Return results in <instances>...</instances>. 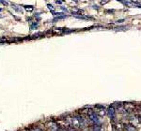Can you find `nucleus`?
<instances>
[{
    "label": "nucleus",
    "instance_id": "f257e3e1",
    "mask_svg": "<svg viewBox=\"0 0 141 131\" xmlns=\"http://www.w3.org/2000/svg\"><path fill=\"white\" fill-rule=\"evenodd\" d=\"M67 124L70 127L74 129H84L87 126V122L86 119L81 115H75V116H70L66 118Z\"/></svg>",
    "mask_w": 141,
    "mask_h": 131
},
{
    "label": "nucleus",
    "instance_id": "f03ea898",
    "mask_svg": "<svg viewBox=\"0 0 141 131\" xmlns=\"http://www.w3.org/2000/svg\"><path fill=\"white\" fill-rule=\"evenodd\" d=\"M86 114H87V116L89 118V121L91 122L93 124H98V125H101V119H100V116H99L98 114L95 112V111H93L92 110H88L86 111Z\"/></svg>",
    "mask_w": 141,
    "mask_h": 131
},
{
    "label": "nucleus",
    "instance_id": "7ed1b4c3",
    "mask_svg": "<svg viewBox=\"0 0 141 131\" xmlns=\"http://www.w3.org/2000/svg\"><path fill=\"white\" fill-rule=\"evenodd\" d=\"M107 115L109 116V118L112 120V121H115L116 120V117H117V111H116V109L114 106H109L108 107V110H107Z\"/></svg>",
    "mask_w": 141,
    "mask_h": 131
},
{
    "label": "nucleus",
    "instance_id": "20e7f679",
    "mask_svg": "<svg viewBox=\"0 0 141 131\" xmlns=\"http://www.w3.org/2000/svg\"><path fill=\"white\" fill-rule=\"evenodd\" d=\"M115 109H116V111H118L119 113L120 114H125L127 113L126 112V110L124 108V103L122 102H119V103H115Z\"/></svg>",
    "mask_w": 141,
    "mask_h": 131
},
{
    "label": "nucleus",
    "instance_id": "39448f33",
    "mask_svg": "<svg viewBox=\"0 0 141 131\" xmlns=\"http://www.w3.org/2000/svg\"><path fill=\"white\" fill-rule=\"evenodd\" d=\"M120 2L130 8H141V4L137 1H120Z\"/></svg>",
    "mask_w": 141,
    "mask_h": 131
},
{
    "label": "nucleus",
    "instance_id": "423d86ee",
    "mask_svg": "<svg viewBox=\"0 0 141 131\" xmlns=\"http://www.w3.org/2000/svg\"><path fill=\"white\" fill-rule=\"evenodd\" d=\"M46 126H47V128H48L50 131H58V128H59L58 124H56V122H54V121H50V122H48L47 124H46Z\"/></svg>",
    "mask_w": 141,
    "mask_h": 131
},
{
    "label": "nucleus",
    "instance_id": "0eeeda50",
    "mask_svg": "<svg viewBox=\"0 0 141 131\" xmlns=\"http://www.w3.org/2000/svg\"><path fill=\"white\" fill-rule=\"evenodd\" d=\"M124 108H125V110H126L127 113H132V112H134V110H135V106H134V104L130 103V102H126V103H124Z\"/></svg>",
    "mask_w": 141,
    "mask_h": 131
},
{
    "label": "nucleus",
    "instance_id": "6e6552de",
    "mask_svg": "<svg viewBox=\"0 0 141 131\" xmlns=\"http://www.w3.org/2000/svg\"><path fill=\"white\" fill-rule=\"evenodd\" d=\"M123 125H124V130L125 131H137L136 127L132 124H125Z\"/></svg>",
    "mask_w": 141,
    "mask_h": 131
},
{
    "label": "nucleus",
    "instance_id": "1a4fd4ad",
    "mask_svg": "<svg viewBox=\"0 0 141 131\" xmlns=\"http://www.w3.org/2000/svg\"><path fill=\"white\" fill-rule=\"evenodd\" d=\"M84 11L82 10V9H80V8H73L72 9H71V13L73 16H77V15H82Z\"/></svg>",
    "mask_w": 141,
    "mask_h": 131
},
{
    "label": "nucleus",
    "instance_id": "9d476101",
    "mask_svg": "<svg viewBox=\"0 0 141 131\" xmlns=\"http://www.w3.org/2000/svg\"><path fill=\"white\" fill-rule=\"evenodd\" d=\"M90 131H104L102 125H98V124H93L90 128Z\"/></svg>",
    "mask_w": 141,
    "mask_h": 131
},
{
    "label": "nucleus",
    "instance_id": "9b49d317",
    "mask_svg": "<svg viewBox=\"0 0 141 131\" xmlns=\"http://www.w3.org/2000/svg\"><path fill=\"white\" fill-rule=\"evenodd\" d=\"M58 131H77V130L72 128V127H70V126H66V127H61V128L59 127Z\"/></svg>",
    "mask_w": 141,
    "mask_h": 131
},
{
    "label": "nucleus",
    "instance_id": "f8f14e48",
    "mask_svg": "<svg viewBox=\"0 0 141 131\" xmlns=\"http://www.w3.org/2000/svg\"><path fill=\"white\" fill-rule=\"evenodd\" d=\"M106 113H107V112H106L105 110H99L98 112H97V114H98L99 116H104V115H106Z\"/></svg>",
    "mask_w": 141,
    "mask_h": 131
},
{
    "label": "nucleus",
    "instance_id": "ddd939ff",
    "mask_svg": "<svg viewBox=\"0 0 141 131\" xmlns=\"http://www.w3.org/2000/svg\"><path fill=\"white\" fill-rule=\"evenodd\" d=\"M24 8H25V9L26 10H27V11H32L33 10V6H24Z\"/></svg>",
    "mask_w": 141,
    "mask_h": 131
},
{
    "label": "nucleus",
    "instance_id": "4468645a",
    "mask_svg": "<svg viewBox=\"0 0 141 131\" xmlns=\"http://www.w3.org/2000/svg\"><path fill=\"white\" fill-rule=\"evenodd\" d=\"M137 111H138V113H137V117H138V119H139V121H140V123H141V105L138 107Z\"/></svg>",
    "mask_w": 141,
    "mask_h": 131
},
{
    "label": "nucleus",
    "instance_id": "2eb2a0df",
    "mask_svg": "<svg viewBox=\"0 0 141 131\" xmlns=\"http://www.w3.org/2000/svg\"><path fill=\"white\" fill-rule=\"evenodd\" d=\"M126 28H127L126 26H119V27L115 28V30H116V31H123V30H125Z\"/></svg>",
    "mask_w": 141,
    "mask_h": 131
},
{
    "label": "nucleus",
    "instance_id": "dca6fc26",
    "mask_svg": "<svg viewBox=\"0 0 141 131\" xmlns=\"http://www.w3.org/2000/svg\"><path fill=\"white\" fill-rule=\"evenodd\" d=\"M28 131H43V130H42V129L39 128V127H32V128H30Z\"/></svg>",
    "mask_w": 141,
    "mask_h": 131
},
{
    "label": "nucleus",
    "instance_id": "f3484780",
    "mask_svg": "<svg viewBox=\"0 0 141 131\" xmlns=\"http://www.w3.org/2000/svg\"><path fill=\"white\" fill-rule=\"evenodd\" d=\"M38 27V23H32V24H31V26H30V28H31V29H35V28H37Z\"/></svg>",
    "mask_w": 141,
    "mask_h": 131
},
{
    "label": "nucleus",
    "instance_id": "a211bd4d",
    "mask_svg": "<svg viewBox=\"0 0 141 131\" xmlns=\"http://www.w3.org/2000/svg\"><path fill=\"white\" fill-rule=\"evenodd\" d=\"M95 107L97 109H101V110H105L106 109V106H104V105H96Z\"/></svg>",
    "mask_w": 141,
    "mask_h": 131
},
{
    "label": "nucleus",
    "instance_id": "6ab92c4d",
    "mask_svg": "<svg viewBox=\"0 0 141 131\" xmlns=\"http://www.w3.org/2000/svg\"><path fill=\"white\" fill-rule=\"evenodd\" d=\"M47 7H48V8H49V9L51 10V11H52V12H55V8H54V7H53L52 5L48 4V5H47Z\"/></svg>",
    "mask_w": 141,
    "mask_h": 131
},
{
    "label": "nucleus",
    "instance_id": "aec40b11",
    "mask_svg": "<svg viewBox=\"0 0 141 131\" xmlns=\"http://www.w3.org/2000/svg\"><path fill=\"white\" fill-rule=\"evenodd\" d=\"M18 6H14L13 8L15 9V10H17V11H19V12H22V8H17Z\"/></svg>",
    "mask_w": 141,
    "mask_h": 131
},
{
    "label": "nucleus",
    "instance_id": "412c9836",
    "mask_svg": "<svg viewBox=\"0 0 141 131\" xmlns=\"http://www.w3.org/2000/svg\"><path fill=\"white\" fill-rule=\"evenodd\" d=\"M123 22H124V19H120V20H118L116 23H123Z\"/></svg>",
    "mask_w": 141,
    "mask_h": 131
},
{
    "label": "nucleus",
    "instance_id": "4be33fe9",
    "mask_svg": "<svg viewBox=\"0 0 141 131\" xmlns=\"http://www.w3.org/2000/svg\"><path fill=\"white\" fill-rule=\"evenodd\" d=\"M61 9H62V10H64V11H68V9H67V8H66L65 7H63V6H61Z\"/></svg>",
    "mask_w": 141,
    "mask_h": 131
},
{
    "label": "nucleus",
    "instance_id": "5701e85b",
    "mask_svg": "<svg viewBox=\"0 0 141 131\" xmlns=\"http://www.w3.org/2000/svg\"><path fill=\"white\" fill-rule=\"evenodd\" d=\"M92 8H93L94 9H99V6H96V5H93Z\"/></svg>",
    "mask_w": 141,
    "mask_h": 131
},
{
    "label": "nucleus",
    "instance_id": "b1692460",
    "mask_svg": "<svg viewBox=\"0 0 141 131\" xmlns=\"http://www.w3.org/2000/svg\"><path fill=\"white\" fill-rule=\"evenodd\" d=\"M106 3H107V1H102V2H101V4H104V5L106 4Z\"/></svg>",
    "mask_w": 141,
    "mask_h": 131
},
{
    "label": "nucleus",
    "instance_id": "393cba45",
    "mask_svg": "<svg viewBox=\"0 0 141 131\" xmlns=\"http://www.w3.org/2000/svg\"><path fill=\"white\" fill-rule=\"evenodd\" d=\"M56 4H62V1H56Z\"/></svg>",
    "mask_w": 141,
    "mask_h": 131
},
{
    "label": "nucleus",
    "instance_id": "a878e982",
    "mask_svg": "<svg viewBox=\"0 0 141 131\" xmlns=\"http://www.w3.org/2000/svg\"><path fill=\"white\" fill-rule=\"evenodd\" d=\"M107 12H114V10H110L109 9V10H107Z\"/></svg>",
    "mask_w": 141,
    "mask_h": 131
},
{
    "label": "nucleus",
    "instance_id": "bb28decb",
    "mask_svg": "<svg viewBox=\"0 0 141 131\" xmlns=\"http://www.w3.org/2000/svg\"><path fill=\"white\" fill-rule=\"evenodd\" d=\"M0 11H2V8H0Z\"/></svg>",
    "mask_w": 141,
    "mask_h": 131
}]
</instances>
